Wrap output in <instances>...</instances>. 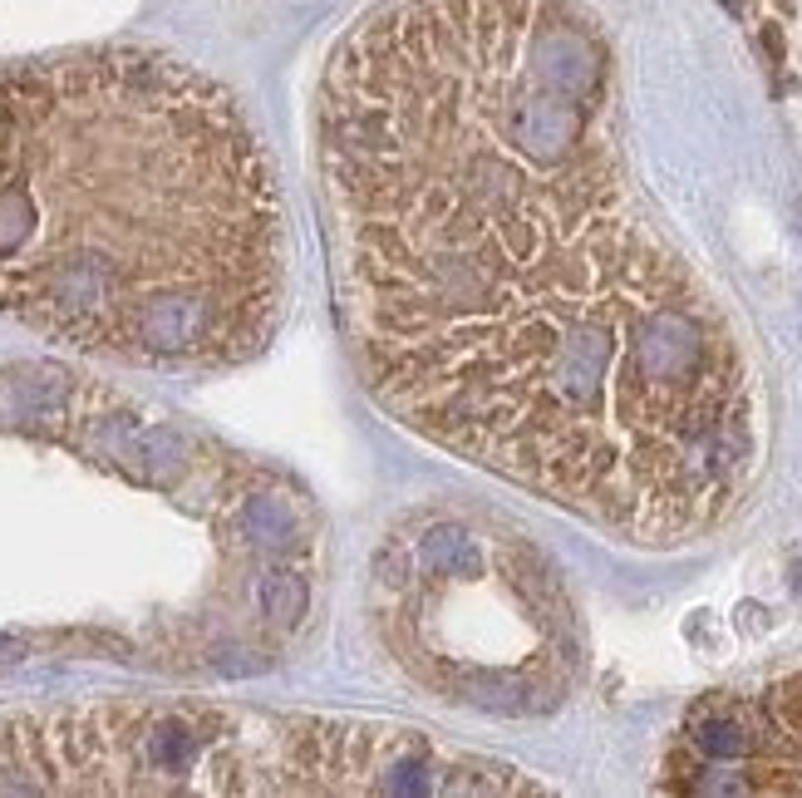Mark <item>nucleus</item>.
<instances>
[{
    "mask_svg": "<svg viewBox=\"0 0 802 798\" xmlns=\"http://www.w3.org/2000/svg\"><path fill=\"white\" fill-rule=\"evenodd\" d=\"M345 350L453 459L645 547L743 508L763 399L615 129L581 0H380L315 89Z\"/></svg>",
    "mask_w": 802,
    "mask_h": 798,
    "instance_id": "obj_1",
    "label": "nucleus"
},
{
    "mask_svg": "<svg viewBox=\"0 0 802 798\" xmlns=\"http://www.w3.org/2000/svg\"><path fill=\"white\" fill-rule=\"evenodd\" d=\"M0 316L148 370L257 360L285 208L242 104L143 44L0 64Z\"/></svg>",
    "mask_w": 802,
    "mask_h": 798,
    "instance_id": "obj_2",
    "label": "nucleus"
},
{
    "mask_svg": "<svg viewBox=\"0 0 802 798\" xmlns=\"http://www.w3.org/2000/svg\"><path fill=\"white\" fill-rule=\"evenodd\" d=\"M664 789L802 798V670L694 700L664 759Z\"/></svg>",
    "mask_w": 802,
    "mask_h": 798,
    "instance_id": "obj_5",
    "label": "nucleus"
},
{
    "mask_svg": "<svg viewBox=\"0 0 802 798\" xmlns=\"http://www.w3.org/2000/svg\"><path fill=\"white\" fill-rule=\"evenodd\" d=\"M508 798L547 784L380 720L212 700L0 715V798Z\"/></svg>",
    "mask_w": 802,
    "mask_h": 798,
    "instance_id": "obj_3",
    "label": "nucleus"
},
{
    "mask_svg": "<svg viewBox=\"0 0 802 798\" xmlns=\"http://www.w3.org/2000/svg\"><path fill=\"white\" fill-rule=\"evenodd\" d=\"M374 626L433 700L547 715L581 670L577 617L542 552L473 512H409L374 547Z\"/></svg>",
    "mask_w": 802,
    "mask_h": 798,
    "instance_id": "obj_4",
    "label": "nucleus"
}]
</instances>
